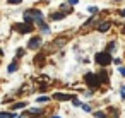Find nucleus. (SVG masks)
<instances>
[{
  "instance_id": "6",
  "label": "nucleus",
  "mask_w": 125,
  "mask_h": 118,
  "mask_svg": "<svg viewBox=\"0 0 125 118\" xmlns=\"http://www.w3.org/2000/svg\"><path fill=\"white\" fill-rule=\"evenodd\" d=\"M63 45H67V38H65V36H58V38H55V39L50 43L52 50H58V48H62Z\"/></svg>"
},
{
  "instance_id": "26",
  "label": "nucleus",
  "mask_w": 125,
  "mask_h": 118,
  "mask_svg": "<svg viewBox=\"0 0 125 118\" xmlns=\"http://www.w3.org/2000/svg\"><path fill=\"white\" fill-rule=\"evenodd\" d=\"M118 72H120V74L125 77V67H122V65H120V67H118Z\"/></svg>"
},
{
  "instance_id": "25",
  "label": "nucleus",
  "mask_w": 125,
  "mask_h": 118,
  "mask_svg": "<svg viewBox=\"0 0 125 118\" xmlns=\"http://www.w3.org/2000/svg\"><path fill=\"white\" fill-rule=\"evenodd\" d=\"M46 89H48V87H46V84H41V86H40V92H45Z\"/></svg>"
},
{
  "instance_id": "24",
  "label": "nucleus",
  "mask_w": 125,
  "mask_h": 118,
  "mask_svg": "<svg viewBox=\"0 0 125 118\" xmlns=\"http://www.w3.org/2000/svg\"><path fill=\"white\" fill-rule=\"evenodd\" d=\"M113 63H115V65H118V67H120V65H122V60H120V58H113Z\"/></svg>"
},
{
  "instance_id": "1",
  "label": "nucleus",
  "mask_w": 125,
  "mask_h": 118,
  "mask_svg": "<svg viewBox=\"0 0 125 118\" xmlns=\"http://www.w3.org/2000/svg\"><path fill=\"white\" fill-rule=\"evenodd\" d=\"M22 21L28 22V24L36 22V26H40V24L45 22V21H43V14H41V10H38V9H28V10H24Z\"/></svg>"
},
{
  "instance_id": "27",
  "label": "nucleus",
  "mask_w": 125,
  "mask_h": 118,
  "mask_svg": "<svg viewBox=\"0 0 125 118\" xmlns=\"http://www.w3.org/2000/svg\"><path fill=\"white\" fill-rule=\"evenodd\" d=\"M77 2H79V0H67V4H69V5H75Z\"/></svg>"
},
{
  "instance_id": "18",
  "label": "nucleus",
  "mask_w": 125,
  "mask_h": 118,
  "mask_svg": "<svg viewBox=\"0 0 125 118\" xmlns=\"http://www.w3.org/2000/svg\"><path fill=\"white\" fill-rule=\"evenodd\" d=\"M113 50H115V41H111V43H110V45L106 46V51H108V53H111Z\"/></svg>"
},
{
  "instance_id": "7",
  "label": "nucleus",
  "mask_w": 125,
  "mask_h": 118,
  "mask_svg": "<svg viewBox=\"0 0 125 118\" xmlns=\"http://www.w3.org/2000/svg\"><path fill=\"white\" fill-rule=\"evenodd\" d=\"M110 28H111V22L110 21H99L96 24V31L98 33H106V31H110Z\"/></svg>"
},
{
  "instance_id": "8",
  "label": "nucleus",
  "mask_w": 125,
  "mask_h": 118,
  "mask_svg": "<svg viewBox=\"0 0 125 118\" xmlns=\"http://www.w3.org/2000/svg\"><path fill=\"white\" fill-rule=\"evenodd\" d=\"M65 16H67V12L57 10V12H52V14H50V21H52V22H53V21H62V19H65Z\"/></svg>"
},
{
  "instance_id": "11",
  "label": "nucleus",
  "mask_w": 125,
  "mask_h": 118,
  "mask_svg": "<svg viewBox=\"0 0 125 118\" xmlns=\"http://www.w3.org/2000/svg\"><path fill=\"white\" fill-rule=\"evenodd\" d=\"M17 69H19V63H17V58H16V60H14L9 67H7V72H9V74H12V72H16Z\"/></svg>"
},
{
  "instance_id": "28",
  "label": "nucleus",
  "mask_w": 125,
  "mask_h": 118,
  "mask_svg": "<svg viewBox=\"0 0 125 118\" xmlns=\"http://www.w3.org/2000/svg\"><path fill=\"white\" fill-rule=\"evenodd\" d=\"M120 16H122V17H125V9H122V10H120Z\"/></svg>"
},
{
  "instance_id": "12",
  "label": "nucleus",
  "mask_w": 125,
  "mask_h": 118,
  "mask_svg": "<svg viewBox=\"0 0 125 118\" xmlns=\"http://www.w3.org/2000/svg\"><path fill=\"white\" fill-rule=\"evenodd\" d=\"M98 77H99L101 84H103V82H108V72H106V70H99V72H98Z\"/></svg>"
},
{
  "instance_id": "13",
  "label": "nucleus",
  "mask_w": 125,
  "mask_h": 118,
  "mask_svg": "<svg viewBox=\"0 0 125 118\" xmlns=\"http://www.w3.org/2000/svg\"><path fill=\"white\" fill-rule=\"evenodd\" d=\"M0 118H16L14 113H7V111H0Z\"/></svg>"
},
{
  "instance_id": "19",
  "label": "nucleus",
  "mask_w": 125,
  "mask_h": 118,
  "mask_svg": "<svg viewBox=\"0 0 125 118\" xmlns=\"http://www.w3.org/2000/svg\"><path fill=\"white\" fill-rule=\"evenodd\" d=\"M24 55V48H19L17 51H16V58H19V57H22Z\"/></svg>"
},
{
  "instance_id": "9",
  "label": "nucleus",
  "mask_w": 125,
  "mask_h": 118,
  "mask_svg": "<svg viewBox=\"0 0 125 118\" xmlns=\"http://www.w3.org/2000/svg\"><path fill=\"white\" fill-rule=\"evenodd\" d=\"M53 99H57V101H69V99H74V96H69V94H63V92H55Z\"/></svg>"
},
{
  "instance_id": "5",
  "label": "nucleus",
  "mask_w": 125,
  "mask_h": 118,
  "mask_svg": "<svg viewBox=\"0 0 125 118\" xmlns=\"http://www.w3.org/2000/svg\"><path fill=\"white\" fill-rule=\"evenodd\" d=\"M41 45H43V39H41V36H40V34L31 36V39L28 41V48H29V50H38Z\"/></svg>"
},
{
  "instance_id": "22",
  "label": "nucleus",
  "mask_w": 125,
  "mask_h": 118,
  "mask_svg": "<svg viewBox=\"0 0 125 118\" xmlns=\"http://www.w3.org/2000/svg\"><path fill=\"white\" fill-rule=\"evenodd\" d=\"M22 2V0H7V4H16V5H19Z\"/></svg>"
},
{
  "instance_id": "30",
  "label": "nucleus",
  "mask_w": 125,
  "mask_h": 118,
  "mask_svg": "<svg viewBox=\"0 0 125 118\" xmlns=\"http://www.w3.org/2000/svg\"><path fill=\"white\" fill-rule=\"evenodd\" d=\"M113 2H122V0H113Z\"/></svg>"
},
{
  "instance_id": "23",
  "label": "nucleus",
  "mask_w": 125,
  "mask_h": 118,
  "mask_svg": "<svg viewBox=\"0 0 125 118\" xmlns=\"http://www.w3.org/2000/svg\"><path fill=\"white\" fill-rule=\"evenodd\" d=\"M89 12L91 14H98V7H89Z\"/></svg>"
},
{
  "instance_id": "4",
  "label": "nucleus",
  "mask_w": 125,
  "mask_h": 118,
  "mask_svg": "<svg viewBox=\"0 0 125 118\" xmlns=\"http://www.w3.org/2000/svg\"><path fill=\"white\" fill-rule=\"evenodd\" d=\"M12 29L14 31H17L19 34H26V33H33V29H34V26L33 24H28V22H17V24H14L12 26Z\"/></svg>"
},
{
  "instance_id": "14",
  "label": "nucleus",
  "mask_w": 125,
  "mask_h": 118,
  "mask_svg": "<svg viewBox=\"0 0 125 118\" xmlns=\"http://www.w3.org/2000/svg\"><path fill=\"white\" fill-rule=\"evenodd\" d=\"M41 113H43V111H41V109H38V108H34V109H31V111H29V115H31V116H40Z\"/></svg>"
},
{
  "instance_id": "2",
  "label": "nucleus",
  "mask_w": 125,
  "mask_h": 118,
  "mask_svg": "<svg viewBox=\"0 0 125 118\" xmlns=\"http://www.w3.org/2000/svg\"><path fill=\"white\" fill-rule=\"evenodd\" d=\"M94 62H96L98 65H101V67H106V65H110V63L113 62V58H111V55L104 50V51H99V53L94 55Z\"/></svg>"
},
{
  "instance_id": "21",
  "label": "nucleus",
  "mask_w": 125,
  "mask_h": 118,
  "mask_svg": "<svg viewBox=\"0 0 125 118\" xmlns=\"http://www.w3.org/2000/svg\"><path fill=\"white\" fill-rule=\"evenodd\" d=\"M94 116H96V118H106V115H104L103 111H96V113H94Z\"/></svg>"
},
{
  "instance_id": "15",
  "label": "nucleus",
  "mask_w": 125,
  "mask_h": 118,
  "mask_svg": "<svg viewBox=\"0 0 125 118\" xmlns=\"http://www.w3.org/2000/svg\"><path fill=\"white\" fill-rule=\"evenodd\" d=\"M38 28H40L43 33H50V28H48V24H45V22H43V24H40Z\"/></svg>"
},
{
  "instance_id": "17",
  "label": "nucleus",
  "mask_w": 125,
  "mask_h": 118,
  "mask_svg": "<svg viewBox=\"0 0 125 118\" xmlns=\"http://www.w3.org/2000/svg\"><path fill=\"white\" fill-rule=\"evenodd\" d=\"M93 22H94V17H89V19H87V21H86V22L82 24V28H87V26H91Z\"/></svg>"
},
{
  "instance_id": "10",
  "label": "nucleus",
  "mask_w": 125,
  "mask_h": 118,
  "mask_svg": "<svg viewBox=\"0 0 125 118\" xmlns=\"http://www.w3.org/2000/svg\"><path fill=\"white\" fill-rule=\"evenodd\" d=\"M34 63H36V65H43V63H45V53H38V55L34 57Z\"/></svg>"
},
{
  "instance_id": "16",
  "label": "nucleus",
  "mask_w": 125,
  "mask_h": 118,
  "mask_svg": "<svg viewBox=\"0 0 125 118\" xmlns=\"http://www.w3.org/2000/svg\"><path fill=\"white\" fill-rule=\"evenodd\" d=\"M24 106H26V103L21 101V103H16V104L12 106V109H21V108H24Z\"/></svg>"
},
{
  "instance_id": "20",
  "label": "nucleus",
  "mask_w": 125,
  "mask_h": 118,
  "mask_svg": "<svg viewBox=\"0 0 125 118\" xmlns=\"http://www.w3.org/2000/svg\"><path fill=\"white\" fill-rule=\"evenodd\" d=\"M36 101H38V103H46V101H50V99H48L46 96H40V98H38Z\"/></svg>"
},
{
  "instance_id": "3",
  "label": "nucleus",
  "mask_w": 125,
  "mask_h": 118,
  "mask_svg": "<svg viewBox=\"0 0 125 118\" xmlns=\"http://www.w3.org/2000/svg\"><path fill=\"white\" fill-rule=\"evenodd\" d=\"M84 80H86V84H87L93 91H96V89L101 86V80H99L98 74H93V72H87V74L84 75Z\"/></svg>"
},
{
  "instance_id": "31",
  "label": "nucleus",
  "mask_w": 125,
  "mask_h": 118,
  "mask_svg": "<svg viewBox=\"0 0 125 118\" xmlns=\"http://www.w3.org/2000/svg\"><path fill=\"white\" fill-rule=\"evenodd\" d=\"M53 118H58V116H53Z\"/></svg>"
},
{
  "instance_id": "29",
  "label": "nucleus",
  "mask_w": 125,
  "mask_h": 118,
  "mask_svg": "<svg viewBox=\"0 0 125 118\" xmlns=\"http://www.w3.org/2000/svg\"><path fill=\"white\" fill-rule=\"evenodd\" d=\"M122 34H125V28H123V29H122Z\"/></svg>"
}]
</instances>
